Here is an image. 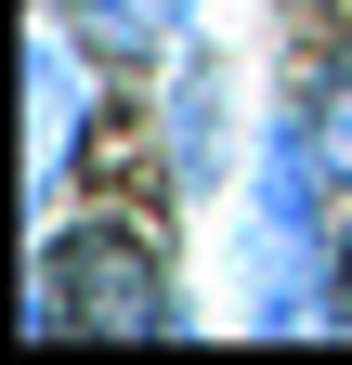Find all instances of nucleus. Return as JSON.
Wrapping results in <instances>:
<instances>
[{
    "label": "nucleus",
    "instance_id": "nucleus-4",
    "mask_svg": "<svg viewBox=\"0 0 352 365\" xmlns=\"http://www.w3.org/2000/svg\"><path fill=\"white\" fill-rule=\"evenodd\" d=\"M53 14L92 39L105 66H144V53H183L196 39V0H53Z\"/></svg>",
    "mask_w": 352,
    "mask_h": 365
},
{
    "label": "nucleus",
    "instance_id": "nucleus-6",
    "mask_svg": "<svg viewBox=\"0 0 352 365\" xmlns=\"http://www.w3.org/2000/svg\"><path fill=\"white\" fill-rule=\"evenodd\" d=\"M326 327L352 339V222H339V235H326Z\"/></svg>",
    "mask_w": 352,
    "mask_h": 365
},
{
    "label": "nucleus",
    "instance_id": "nucleus-2",
    "mask_svg": "<svg viewBox=\"0 0 352 365\" xmlns=\"http://www.w3.org/2000/svg\"><path fill=\"white\" fill-rule=\"evenodd\" d=\"M157 144H170V182L183 196H222L235 182V66L222 53H170V91H157Z\"/></svg>",
    "mask_w": 352,
    "mask_h": 365
},
{
    "label": "nucleus",
    "instance_id": "nucleus-5",
    "mask_svg": "<svg viewBox=\"0 0 352 365\" xmlns=\"http://www.w3.org/2000/svg\"><path fill=\"white\" fill-rule=\"evenodd\" d=\"M300 105H314V130H326V170L352 182V39H339L326 66H314V91H300Z\"/></svg>",
    "mask_w": 352,
    "mask_h": 365
},
{
    "label": "nucleus",
    "instance_id": "nucleus-3",
    "mask_svg": "<svg viewBox=\"0 0 352 365\" xmlns=\"http://www.w3.org/2000/svg\"><path fill=\"white\" fill-rule=\"evenodd\" d=\"M78 53H92V39H78L66 14H53V26L26 39V196H39V209L66 196V157H78V118H92V66H78Z\"/></svg>",
    "mask_w": 352,
    "mask_h": 365
},
{
    "label": "nucleus",
    "instance_id": "nucleus-1",
    "mask_svg": "<svg viewBox=\"0 0 352 365\" xmlns=\"http://www.w3.org/2000/svg\"><path fill=\"white\" fill-rule=\"evenodd\" d=\"M26 327L39 339H78V327H105V339H183L196 313H183V274H170L130 222H53L26 261Z\"/></svg>",
    "mask_w": 352,
    "mask_h": 365
}]
</instances>
